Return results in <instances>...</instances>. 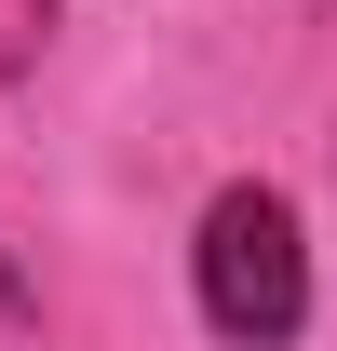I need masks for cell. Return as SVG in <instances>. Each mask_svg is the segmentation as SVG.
I'll list each match as a JSON object with an SVG mask.
<instances>
[{
    "label": "cell",
    "mask_w": 337,
    "mask_h": 351,
    "mask_svg": "<svg viewBox=\"0 0 337 351\" xmlns=\"http://www.w3.org/2000/svg\"><path fill=\"white\" fill-rule=\"evenodd\" d=\"M189 284H203V324L243 351H284L310 324V243H297V203L284 189H216L203 203V243H189Z\"/></svg>",
    "instance_id": "cell-1"
},
{
    "label": "cell",
    "mask_w": 337,
    "mask_h": 351,
    "mask_svg": "<svg viewBox=\"0 0 337 351\" xmlns=\"http://www.w3.org/2000/svg\"><path fill=\"white\" fill-rule=\"evenodd\" d=\"M14 298H27V284H14V257H0V311H14Z\"/></svg>",
    "instance_id": "cell-2"
}]
</instances>
